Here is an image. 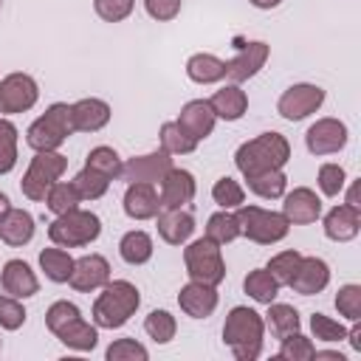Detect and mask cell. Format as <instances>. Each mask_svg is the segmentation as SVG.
<instances>
[{"label":"cell","instance_id":"1","mask_svg":"<svg viewBox=\"0 0 361 361\" xmlns=\"http://www.w3.org/2000/svg\"><path fill=\"white\" fill-rule=\"evenodd\" d=\"M290 158V144L282 133H262L245 144L237 147L234 152V164L240 169L243 178L268 172V169H282Z\"/></svg>","mask_w":361,"mask_h":361},{"label":"cell","instance_id":"2","mask_svg":"<svg viewBox=\"0 0 361 361\" xmlns=\"http://www.w3.org/2000/svg\"><path fill=\"white\" fill-rule=\"evenodd\" d=\"M265 338V322L254 307L237 305L228 310L223 324V341L231 347L237 361H254L262 353Z\"/></svg>","mask_w":361,"mask_h":361},{"label":"cell","instance_id":"3","mask_svg":"<svg viewBox=\"0 0 361 361\" xmlns=\"http://www.w3.org/2000/svg\"><path fill=\"white\" fill-rule=\"evenodd\" d=\"M138 305H141L138 288L127 279H113L104 285V290L93 302V324L104 330L124 327L130 316L138 310Z\"/></svg>","mask_w":361,"mask_h":361},{"label":"cell","instance_id":"4","mask_svg":"<svg viewBox=\"0 0 361 361\" xmlns=\"http://www.w3.org/2000/svg\"><path fill=\"white\" fill-rule=\"evenodd\" d=\"M73 133V118H71V104L65 102H56L51 104L25 133V141L34 152H51V149H59L68 135Z\"/></svg>","mask_w":361,"mask_h":361},{"label":"cell","instance_id":"5","mask_svg":"<svg viewBox=\"0 0 361 361\" xmlns=\"http://www.w3.org/2000/svg\"><path fill=\"white\" fill-rule=\"evenodd\" d=\"M102 234V220L93 212L85 209H71L65 214H56V220L48 226V237L59 248H82L99 240Z\"/></svg>","mask_w":361,"mask_h":361},{"label":"cell","instance_id":"6","mask_svg":"<svg viewBox=\"0 0 361 361\" xmlns=\"http://www.w3.org/2000/svg\"><path fill=\"white\" fill-rule=\"evenodd\" d=\"M237 223H240V234L257 245L279 243L290 231V223L282 212H271L259 206H237Z\"/></svg>","mask_w":361,"mask_h":361},{"label":"cell","instance_id":"7","mask_svg":"<svg viewBox=\"0 0 361 361\" xmlns=\"http://www.w3.org/2000/svg\"><path fill=\"white\" fill-rule=\"evenodd\" d=\"M65 169H68V158L59 155L56 149H51V152H37V155L31 158V164H28L23 180H20L23 195H25L28 200H34V203L45 200V195H48L51 186L65 175Z\"/></svg>","mask_w":361,"mask_h":361},{"label":"cell","instance_id":"8","mask_svg":"<svg viewBox=\"0 0 361 361\" xmlns=\"http://www.w3.org/2000/svg\"><path fill=\"white\" fill-rule=\"evenodd\" d=\"M183 262H186V274L195 282L203 285H220L226 279V262L220 254V245L209 237H200L195 243H189L183 248Z\"/></svg>","mask_w":361,"mask_h":361},{"label":"cell","instance_id":"9","mask_svg":"<svg viewBox=\"0 0 361 361\" xmlns=\"http://www.w3.org/2000/svg\"><path fill=\"white\" fill-rule=\"evenodd\" d=\"M39 99V85L28 73H8L0 79V113L14 116L25 113L37 104Z\"/></svg>","mask_w":361,"mask_h":361},{"label":"cell","instance_id":"10","mask_svg":"<svg viewBox=\"0 0 361 361\" xmlns=\"http://www.w3.org/2000/svg\"><path fill=\"white\" fill-rule=\"evenodd\" d=\"M324 102V90L319 85H310V82H299V85H290L279 102H276V113L285 118V121H302L307 118L310 113H316Z\"/></svg>","mask_w":361,"mask_h":361},{"label":"cell","instance_id":"11","mask_svg":"<svg viewBox=\"0 0 361 361\" xmlns=\"http://www.w3.org/2000/svg\"><path fill=\"white\" fill-rule=\"evenodd\" d=\"M305 144L310 155H333L347 144V124L338 118H316L305 133Z\"/></svg>","mask_w":361,"mask_h":361},{"label":"cell","instance_id":"12","mask_svg":"<svg viewBox=\"0 0 361 361\" xmlns=\"http://www.w3.org/2000/svg\"><path fill=\"white\" fill-rule=\"evenodd\" d=\"M268 56H271V48H268L262 39H254V42L240 45L237 56L226 62V79H228L231 85H240V82L257 76L259 68L268 62Z\"/></svg>","mask_w":361,"mask_h":361},{"label":"cell","instance_id":"13","mask_svg":"<svg viewBox=\"0 0 361 361\" xmlns=\"http://www.w3.org/2000/svg\"><path fill=\"white\" fill-rule=\"evenodd\" d=\"M169 169H172L169 152L158 149V152H149V155H135L127 164H121V175L118 178L127 180V183H155Z\"/></svg>","mask_w":361,"mask_h":361},{"label":"cell","instance_id":"14","mask_svg":"<svg viewBox=\"0 0 361 361\" xmlns=\"http://www.w3.org/2000/svg\"><path fill=\"white\" fill-rule=\"evenodd\" d=\"M71 288L79 293H90L99 290L110 282V262L102 254H85L79 259H73V271H71Z\"/></svg>","mask_w":361,"mask_h":361},{"label":"cell","instance_id":"15","mask_svg":"<svg viewBox=\"0 0 361 361\" xmlns=\"http://www.w3.org/2000/svg\"><path fill=\"white\" fill-rule=\"evenodd\" d=\"M195 192H197V183H195V175L189 169H169L164 178H161V209H183L186 203L195 200Z\"/></svg>","mask_w":361,"mask_h":361},{"label":"cell","instance_id":"16","mask_svg":"<svg viewBox=\"0 0 361 361\" xmlns=\"http://www.w3.org/2000/svg\"><path fill=\"white\" fill-rule=\"evenodd\" d=\"M327 282H330V265L319 257H302L288 285L302 296H313V293H322Z\"/></svg>","mask_w":361,"mask_h":361},{"label":"cell","instance_id":"17","mask_svg":"<svg viewBox=\"0 0 361 361\" xmlns=\"http://www.w3.org/2000/svg\"><path fill=\"white\" fill-rule=\"evenodd\" d=\"M214 121H217V116H214L209 99H192V102H186L180 107V116H178V127L189 138H195V141H203L206 135H212Z\"/></svg>","mask_w":361,"mask_h":361},{"label":"cell","instance_id":"18","mask_svg":"<svg viewBox=\"0 0 361 361\" xmlns=\"http://www.w3.org/2000/svg\"><path fill=\"white\" fill-rule=\"evenodd\" d=\"M282 214L288 217V223H296V226L316 223L319 214H322V200L316 197L313 189H307V186H296L293 192L285 195Z\"/></svg>","mask_w":361,"mask_h":361},{"label":"cell","instance_id":"19","mask_svg":"<svg viewBox=\"0 0 361 361\" xmlns=\"http://www.w3.org/2000/svg\"><path fill=\"white\" fill-rule=\"evenodd\" d=\"M0 285H3V290H6L8 296H14V299H28V296H34V293L39 290L37 274H34L31 265L23 262V259H8V262L3 265V271H0Z\"/></svg>","mask_w":361,"mask_h":361},{"label":"cell","instance_id":"20","mask_svg":"<svg viewBox=\"0 0 361 361\" xmlns=\"http://www.w3.org/2000/svg\"><path fill=\"white\" fill-rule=\"evenodd\" d=\"M161 212V197L152 183H127L124 214L130 220H152Z\"/></svg>","mask_w":361,"mask_h":361},{"label":"cell","instance_id":"21","mask_svg":"<svg viewBox=\"0 0 361 361\" xmlns=\"http://www.w3.org/2000/svg\"><path fill=\"white\" fill-rule=\"evenodd\" d=\"M361 231V212L355 206H333L327 214H324V234L327 240L333 243H350L353 237H358Z\"/></svg>","mask_w":361,"mask_h":361},{"label":"cell","instance_id":"22","mask_svg":"<svg viewBox=\"0 0 361 361\" xmlns=\"http://www.w3.org/2000/svg\"><path fill=\"white\" fill-rule=\"evenodd\" d=\"M178 305H180V310H183L186 316H192V319H206V316H212L214 307H217V290H214V285H203V282H195V279H192L189 285L180 288Z\"/></svg>","mask_w":361,"mask_h":361},{"label":"cell","instance_id":"23","mask_svg":"<svg viewBox=\"0 0 361 361\" xmlns=\"http://www.w3.org/2000/svg\"><path fill=\"white\" fill-rule=\"evenodd\" d=\"M71 118H73V130H79V133H99L110 121V104L104 99H96V96L79 99L76 104H71Z\"/></svg>","mask_w":361,"mask_h":361},{"label":"cell","instance_id":"24","mask_svg":"<svg viewBox=\"0 0 361 361\" xmlns=\"http://www.w3.org/2000/svg\"><path fill=\"white\" fill-rule=\"evenodd\" d=\"M155 217H158V234L169 245H183L195 234V217L186 209H161Z\"/></svg>","mask_w":361,"mask_h":361},{"label":"cell","instance_id":"25","mask_svg":"<svg viewBox=\"0 0 361 361\" xmlns=\"http://www.w3.org/2000/svg\"><path fill=\"white\" fill-rule=\"evenodd\" d=\"M34 237V217L31 212L25 209H8L3 217H0V240L11 248H20L25 243H31Z\"/></svg>","mask_w":361,"mask_h":361},{"label":"cell","instance_id":"26","mask_svg":"<svg viewBox=\"0 0 361 361\" xmlns=\"http://www.w3.org/2000/svg\"><path fill=\"white\" fill-rule=\"evenodd\" d=\"M209 104H212V110H214L217 118L237 121L248 110V96H245V90H240V85H226V87L214 90V96L209 99Z\"/></svg>","mask_w":361,"mask_h":361},{"label":"cell","instance_id":"27","mask_svg":"<svg viewBox=\"0 0 361 361\" xmlns=\"http://www.w3.org/2000/svg\"><path fill=\"white\" fill-rule=\"evenodd\" d=\"M186 76L197 85H214L226 76V62L214 54H192L186 59Z\"/></svg>","mask_w":361,"mask_h":361},{"label":"cell","instance_id":"28","mask_svg":"<svg viewBox=\"0 0 361 361\" xmlns=\"http://www.w3.org/2000/svg\"><path fill=\"white\" fill-rule=\"evenodd\" d=\"M265 327L271 330L274 338H285L290 333L299 330L302 319H299V310L293 305H282V302H271L268 305V313H265Z\"/></svg>","mask_w":361,"mask_h":361},{"label":"cell","instance_id":"29","mask_svg":"<svg viewBox=\"0 0 361 361\" xmlns=\"http://www.w3.org/2000/svg\"><path fill=\"white\" fill-rule=\"evenodd\" d=\"M56 338L65 344V347H71V350H79V353H85V350H93L96 344H99V333H96V324H90V322H85L82 316L79 319H73V322H68L59 333H56Z\"/></svg>","mask_w":361,"mask_h":361},{"label":"cell","instance_id":"30","mask_svg":"<svg viewBox=\"0 0 361 361\" xmlns=\"http://www.w3.org/2000/svg\"><path fill=\"white\" fill-rule=\"evenodd\" d=\"M118 254H121V259L127 265H144L152 257V237L147 231H141V228H133V231H127L121 237Z\"/></svg>","mask_w":361,"mask_h":361},{"label":"cell","instance_id":"31","mask_svg":"<svg viewBox=\"0 0 361 361\" xmlns=\"http://www.w3.org/2000/svg\"><path fill=\"white\" fill-rule=\"evenodd\" d=\"M243 290H245L254 302L271 305V302L276 299V293H279V282L271 276L268 268H254V271H248V276L243 279Z\"/></svg>","mask_w":361,"mask_h":361},{"label":"cell","instance_id":"32","mask_svg":"<svg viewBox=\"0 0 361 361\" xmlns=\"http://www.w3.org/2000/svg\"><path fill=\"white\" fill-rule=\"evenodd\" d=\"M245 180H248V189H251L257 197H262V200H276V197H282L285 189H288V178H285L282 169H268V172L251 175V178H245Z\"/></svg>","mask_w":361,"mask_h":361},{"label":"cell","instance_id":"33","mask_svg":"<svg viewBox=\"0 0 361 361\" xmlns=\"http://www.w3.org/2000/svg\"><path fill=\"white\" fill-rule=\"evenodd\" d=\"M39 268L45 271V276L51 282H68L71 271H73V259L65 248H42L39 251Z\"/></svg>","mask_w":361,"mask_h":361},{"label":"cell","instance_id":"34","mask_svg":"<svg viewBox=\"0 0 361 361\" xmlns=\"http://www.w3.org/2000/svg\"><path fill=\"white\" fill-rule=\"evenodd\" d=\"M206 237H209V240H214L217 245H226V243L237 240V237H240L237 214H231L228 209L214 212V214L209 217V223H206Z\"/></svg>","mask_w":361,"mask_h":361},{"label":"cell","instance_id":"35","mask_svg":"<svg viewBox=\"0 0 361 361\" xmlns=\"http://www.w3.org/2000/svg\"><path fill=\"white\" fill-rule=\"evenodd\" d=\"M195 147H197V141L189 138L178 127V121H164L161 124V149L164 152H169V155H189V152H195Z\"/></svg>","mask_w":361,"mask_h":361},{"label":"cell","instance_id":"36","mask_svg":"<svg viewBox=\"0 0 361 361\" xmlns=\"http://www.w3.org/2000/svg\"><path fill=\"white\" fill-rule=\"evenodd\" d=\"M85 166L102 172V175L110 178V180H116V178L121 175V158H118V152H116L113 147H104V144H102V147H93V149L87 152Z\"/></svg>","mask_w":361,"mask_h":361},{"label":"cell","instance_id":"37","mask_svg":"<svg viewBox=\"0 0 361 361\" xmlns=\"http://www.w3.org/2000/svg\"><path fill=\"white\" fill-rule=\"evenodd\" d=\"M144 330H147V336H149L155 344H166V341L175 338L178 322H175V316H172L169 310H152V313L144 319Z\"/></svg>","mask_w":361,"mask_h":361},{"label":"cell","instance_id":"38","mask_svg":"<svg viewBox=\"0 0 361 361\" xmlns=\"http://www.w3.org/2000/svg\"><path fill=\"white\" fill-rule=\"evenodd\" d=\"M71 183H73V189L79 192V197H82V200H99V197L107 192L110 178H104L102 172H96V169L85 166V169H82Z\"/></svg>","mask_w":361,"mask_h":361},{"label":"cell","instance_id":"39","mask_svg":"<svg viewBox=\"0 0 361 361\" xmlns=\"http://www.w3.org/2000/svg\"><path fill=\"white\" fill-rule=\"evenodd\" d=\"M79 192L73 189V183H65V180H56L51 186V192L45 195V206L54 212V214H65L71 209H79Z\"/></svg>","mask_w":361,"mask_h":361},{"label":"cell","instance_id":"40","mask_svg":"<svg viewBox=\"0 0 361 361\" xmlns=\"http://www.w3.org/2000/svg\"><path fill=\"white\" fill-rule=\"evenodd\" d=\"M212 197H214V203H217L220 209H237V206L245 203V189H243L234 178L226 175V178H217V180H214Z\"/></svg>","mask_w":361,"mask_h":361},{"label":"cell","instance_id":"41","mask_svg":"<svg viewBox=\"0 0 361 361\" xmlns=\"http://www.w3.org/2000/svg\"><path fill=\"white\" fill-rule=\"evenodd\" d=\"M17 166V127L8 118H0V175H8Z\"/></svg>","mask_w":361,"mask_h":361},{"label":"cell","instance_id":"42","mask_svg":"<svg viewBox=\"0 0 361 361\" xmlns=\"http://www.w3.org/2000/svg\"><path fill=\"white\" fill-rule=\"evenodd\" d=\"M279 341H282L279 344V358H285V361H310L313 353H316L313 341L307 336H302L299 330L285 336V338H279Z\"/></svg>","mask_w":361,"mask_h":361},{"label":"cell","instance_id":"43","mask_svg":"<svg viewBox=\"0 0 361 361\" xmlns=\"http://www.w3.org/2000/svg\"><path fill=\"white\" fill-rule=\"evenodd\" d=\"M336 310L347 319V322H358L361 319V285H341L336 293Z\"/></svg>","mask_w":361,"mask_h":361},{"label":"cell","instance_id":"44","mask_svg":"<svg viewBox=\"0 0 361 361\" xmlns=\"http://www.w3.org/2000/svg\"><path fill=\"white\" fill-rule=\"evenodd\" d=\"M310 330H313V338L327 341V344L344 341V336H347L344 324L336 322V319H330V316H324V313H313V316H310Z\"/></svg>","mask_w":361,"mask_h":361},{"label":"cell","instance_id":"45","mask_svg":"<svg viewBox=\"0 0 361 361\" xmlns=\"http://www.w3.org/2000/svg\"><path fill=\"white\" fill-rule=\"evenodd\" d=\"M104 355H107V361H147L149 358L147 347L135 338H116Z\"/></svg>","mask_w":361,"mask_h":361},{"label":"cell","instance_id":"46","mask_svg":"<svg viewBox=\"0 0 361 361\" xmlns=\"http://www.w3.org/2000/svg\"><path fill=\"white\" fill-rule=\"evenodd\" d=\"M299 259H302V254L299 251H279L276 257H271V262L265 265L268 271H271V276L279 282V288L282 285H288L290 282V276H293V271H296V265H299Z\"/></svg>","mask_w":361,"mask_h":361},{"label":"cell","instance_id":"47","mask_svg":"<svg viewBox=\"0 0 361 361\" xmlns=\"http://www.w3.org/2000/svg\"><path fill=\"white\" fill-rule=\"evenodd\" d=\"M79 316H82V310H79L73 302L59 299V302H54V305L48 307V313H45V324H48V330L56 336L68 322H73V319H79Z\"/></svg>","mask_w":361,"mask_h":361},{"label":"cell","instance_id":"48","mask_svg":"<svg viewBox=\"0 0 361 361\" xmlns=\"http://www.w3.org/2000/svg\"><path fill=\"white\" fill-rule=\"evenodd\" d=\"M25 324V307L14 296H0V327L3 330H20Z\"/></svg>","mask_w":361,"mask_h":361},{"label":"cell","instance_id":"49","mask_svg":"<svg viewBox=\"0 0 361 361\" xmlns=\"http://www.w3.org/2000/svg\"><path fill=\"white\" fill-rule=\"evenodd\" d=\"M133 6L135 0H93V8L96 14L104 20V23H121L133 14Z\"/></svg>","mask_w":361,"mask_h":361},{"label":"cell","instance_id":"50","mask_svg":"<svg viewBox=\"0 0 361 361\" xmlns=\"http://www.w3.org/2000/svg\"><path fill=\"white\" fill-rule=\"evenodd\" d=\"M347 183V175L338 164H322L319 166V189L327 195V197H336Z\"/></svg>","mask_w":361,"mask_h":361},{"label":"cell","instance_id":"51","mask_svg":"<svg viewBox=\"0 0 361 361\" xmlns=\"http://www.w3.org/2000/svg\"><path fill=\"white\" fill-rule=\"evenodd\" d=\"M144 8L152 20L158 23H169L180 14V0H144Z\"/></svg>","mask_w":361,"mask_h":361},{"label":"cell","instance_id":"52","mask_svg":"<svg viewBox=\"0 0 361 361\" xmlns=\"http://www.w3.org/2000/svg\"><path fill=\"white\" fill-rule=\"evenodd\" d=\"M344 338L350 341V347H353L355 353H361V327H358V322H353V330H347Z\"/></svg>","mask_w":361,"mask_h":361},{"label":"cell","instance_id":"53","mask_svg":"<svg viewBox=\"0 0 361 361\" xmlns=\"http://www.w3.org/2000/svg\"><path fill=\"white\" fill-rule=\"evenodd\" d=\"M347 206H355L358 209V180L350 183V192H347Z\"/></svg>","mask_w":361,"mask_h":361},{"label":"cell","instance_id":"54","mask_svg":"<svg viewBox=\"0 0 361 361\" xmlns=\"http://www.w3.org/2000/svg\"><path fill=\"white\" fill-rule=\"evenodd\" d=\"M251 6H257V8H276L282 0H248Z\"/></svg>","mask_w":361,"mask_h":361},{"label":"cell","instance_id":"55","mask_svg":"<svg viewBox=\"0 0 361 361\" xmlns=\"http://www.w3.org/2000/svg\"><path fill=\"white\" fill-rule=\"evenodd\" d=\"M8 209H11V203H8V197H6L3 192H0V217H3V214H6Z\"/></svg>","mask_w":361,"mask_h":361},{"label":"cell","instance_id":"56","mask_svg":"<svg viewBox=\"0 0 361 361\" xmlns=\"http://www.w3.org/2000/svg\"><path fill=\"white\" fill-rule=\"evenodd\" d=\"M0 6H3V0H0Z\"/></svg>","mask_w":361,"mask_h":361}]
</instances>
